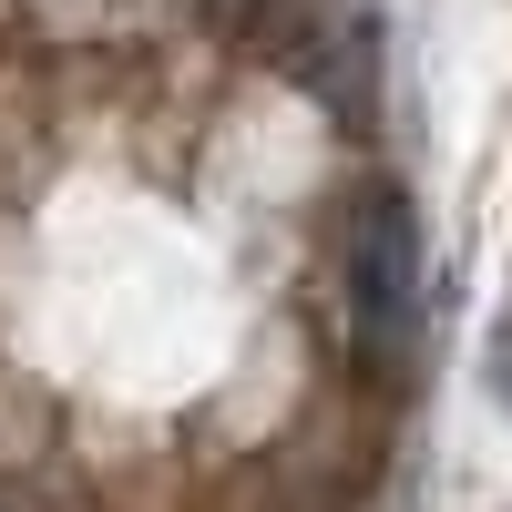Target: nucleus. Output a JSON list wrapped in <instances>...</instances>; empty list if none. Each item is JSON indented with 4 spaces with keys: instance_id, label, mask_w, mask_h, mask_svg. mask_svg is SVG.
<instances>
[{
    "instance_id": "nucleus-2",
    "label": "nucleus",
    "mask_w": 512,
    "mask_h": 512,
    "mask_svg": "<svg viewBox=\"0 0 512 512\" xmlns=\"http://www.w3.org/2000/svg\"><path fill=\"white\" fill-rule=\"evenodd\" d=\"M256 52H267L308 103L369 123V103H379V11L369 0H287Z\"/></svg>"
},
{
    "instance_id": "nucleus-3",
    "label": "nucleus",
    "mask_w": 512,
    "mask_h": 512,
    "mask_svg": "<svg viewBox=\"0 0 512 512\" xmlns=\"http://www.w3.org/2000/svg\"><path fill=\"white\" fill-rule=\"evenodd\" d=\"M277 11H287V0H195V21H205V31H226V41H267Z\"/></svg>"
},
{
    "instance_id": "nucleus-1",
    "label": "nucleus",
    "mask_w": 512,
    "mask_h": 512,
    "mask_svg": "<svg viewBox=\"0 0 512 512\" xmlns=\"http://www.w3.org/2000/svg\"><path fill=\"white\" fill-rule=\"evenodd\" d=\"M338 297H349V369L400 390L420 359V216L400 185H359L338 216Z\"/></svg>"
}]
</instances>
